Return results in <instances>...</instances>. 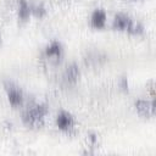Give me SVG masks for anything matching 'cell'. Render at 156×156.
Wrapping results in <instances>:
<instances>
[{
    "label": "cell",
    "mask_w": 156,
    "mask_h": 156,
    "mask_svg": "<svg viewBox=\"0 0 156 156\" xmlns=\"http://www.w3.org/2000/svg\"><path fill=\"white\" fill-rule=\"evenodd\" d=\"M132 22V18L128 16V15H124V13H117L113 18V22H112V26L113 28L116 29H119V30H127V28L129 27Z\"/></svg>",
    "instance_id": "cell-6"
},
{
    "label": "cell",
    "mask_w": 156,
    "mask_h": 156,
    "mask_svg": "<svg viewBox=\"0 0 156 156\" xmlns=\"http://www.w3.org/2000/svg\"><path fill=\"white\" fill-rule=\"evenodd\" d=\"M1 43H2V38H1V35H0V45H1Z\"/></svg>",
    "instance_id": "cell-14"
},
{
    "label": "cell",
    "mask_w": 156,
    "mask_h": 156,
    "mask_svg": "<svg viewBox=\"0 0 156 156\" xmlns=\"http://www.w3.org/2000/svg\"><path fill=\"white\" fill-rule=\"evenodd\" d=\"M90 22L91 26L95 28H101L105 26L106 22V12L102 9H96L93 11L91 17H90Z\"/></svg>",
    "instance_id": "cell-7"
},
{
    "label": "cell",
    "mask_w": 156,
    "mask_h": 156,
    "mask_svg": "<svg viewBox=\"0 0 156 156\" xmlns=\"http://www.w3.org/2000/svg\"><path fill=\"white\" fill-rule=\"evenodd\" d=\"M62 54H63V48L61 45L60 41L57 40H54L51 41L46 48H45V51H44V55H45V58L50 62V63H58L61 57H62Z\"/></svg>",
    "instance_id": "cell-3"
},
{
    "label": "cell",
    "mask_w": 156,
    "mask_h": 156,
    "mask_svg": "<svg viewBox=\"0 0 156 156\" xmlns=\"http://www.w3.org/2000/svg\"><path fill=\"white\" fill-rule=\"evenodd\" d=\"M46 113H48V106L45 104H37L23 112L22 121L28 127H39L43 124Z\"/></svg>",
    "instance_id": "cell-1"
},
{
    "label": "cell",
    "mask_w": 156,
    "mask_h": 156,
    "mask_svg": "<svg viewBox=\"0 0 156 156\" xmlns=\"http://www.w3.org/2000/svg\"><path fill=\"white\" fill-rule=\"evenodd\" d=\"M74 124V118L73 116L67 112V111H61L57 116H56V126L62 129V130H68L73 127Z\"/></svg>",
    "instance_id": "cell-5"
},
{
    "label": "cell",
    "mask_w": 156,
    "mask_h": 156,
    "mask_svg": "<svg viewBox=\"0 0 156 156\" xmlns=\"http://www.w3.org/2000/svg\"><path fill=\"white\" fill-rule=\"evenodd\" d=\"M121 85H122V88H124V89L128 88V80H127L126 77H123V78L121 79Z\"/></svg>",
    "instance_id": "cell-13"
},
{
    "label": "cell",
    "mask_w": 156,
    "mask_h": 156,
    "mask_svg": "<svg viewBox=\"0 0 156 156\" xmlns=\"http://www.w3.org/2000/svg\"><path fill=\"white\" fill-rule=\"evenodd\" d=\"M127 32H129V33H132V34H141V33L144 32V27H143L141 23L135 22V21L132 20L129 27L127 28Z\"/></svg>",
    "instance_id": "cell-11"
},
{
    "label": "cell",
    "mask_w": 156,
    "mask_h": 156,
    "mask_svg": "<svg viewBox=\"0 0 156 156\" xmlns=\"http://www.w3.org/2000/svg\"><path fill=\"white\" fill-rule=\"evenodd\" d=\"M17 15H18V18H21L22 21H26L29 17V15H30V6L28 5V2L26 0H20L18 9H17Z\"/></svg>",
    "instance_id": "cell-10"
},
{
    "label": "cell",
    "mask_w": 156,
    "mask_h": 156,
    "mask_svg": "<svg viewBox=\"0 0 156 156\" xmlns=\"http://www.w3.org/2000/svg\"><path fill=\"white\" fill-rule=\"evenodd\" d=\"M4 88L7 94V99L12 106H20L23 102V91L20 87L13 84L12 82H5Z\"/></svg>",
    "instance_id": "cell-2"
},
{
    "label": "cell",
    "mask_w": 156,
    "mask_h": 156,
    "mask_svg": "<svg viewBox=\"0 0 156 156\" xmlns=\"http://www.w3.org/2000/svg\"><path fill=\"white\" fill-rule=\"evenodd\" d=\"M106 60V56L100 51H90L84 57V61L89 66H98Z\"/></svg>",
    "instance_id": "cell-9"
},
{
    "label": "cell",
    "mask_w": 156,
    "mask_h": 156,
    "mask_svg": "<svg viewBox=\"0 0 156 156\" xmlns=\"http://www.w3.org/2000/svg\"><path fill=\"white\" fill-rule=\"evenodd\" d=\"M79 67L77 63H71L66 67L65 73H63V78L68 82V83H74L78 78H79Z\"/></svg>",
    "instance_id": "cell-8"
},
{
    "label": "cell",
    "mask_w": 156,
    "mask_h": 156,
    "mask_svg": "<svg viewBox=\"0 0 156 156\" xmlns=\"http://www.w3.org/2000/svg\"><path fill=\"white\" fill-rule=\"evenodd\" d=\"M30 13H33L37 17H43L46 13V10L41 4L40 5H34V6H30Z\"/></svg>",
    "instance_id": "cell-12"
},
{
    "label": "cell",
    "mask_w": 156,
    "mask_h": 156,
    "mask_svg": "<svg viewBox=\"0 0 156 156\" xmlns=\"http://www.w3.org/2000/svg\"><path fill=\"white\" fill-rule=\"evenodd\" d=\"M135 108L136 111L145 117H151L155 113V104L154 101L150 100H144V99H139L135 101Z\"/></svg>",
    "instance_id": "cell-4"
}]
</instances>
